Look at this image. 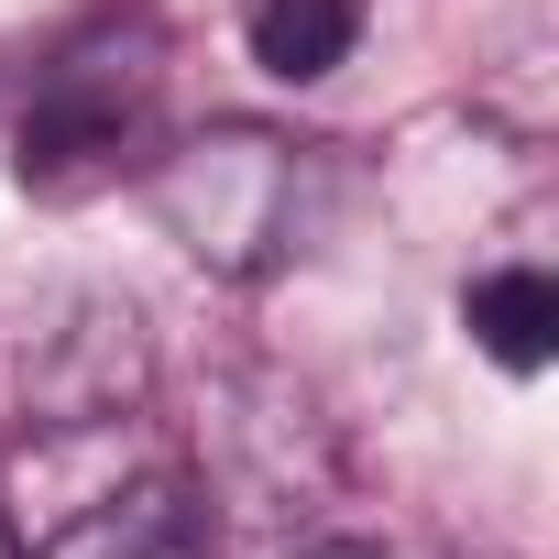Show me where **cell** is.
I'll list each match as a JSON object with an SVG mask.
<instances>
[{
  "mask_svg": "<svg viewBox=\"0 0 559 559\" xmlns=\"http://www.w3.org/2000/svg\"><path fill=\"white\" fill-rule=\"evenodd\" d=\"M154 209L209 274H274L297 252L308 165H297V143H274L252 121H219V132H187L154 165Z\"/></svg>",
  "mask_w": 559,
  "mask_h": 559,
  "instance_id": "obj_1",
  "label": "cell"
},
{
  "mask_svg": "<svg viewBox=\"0 0 559 559\" xmlns=\"http://www.w3.org/2000/svg\"><path fill=\"white\" fill-rule=\"evenodd\" d=\"M241 34L286 88H308L362 45V0H241Z\"/></svg>",
  "mask_w": 559,
  "mask_h": 559,
  "instance_id": "obj_5",
  "label": "cell"
},
{
  "mask_svg": "<svg viewBox=\"0 0 559 559\" xmlns=\"http://www.w3.org/2000/svg\"><path fill=\"white\" fill-rule=\"evenodd\" d=\"M45 559H219V526H209V504H198L187 472H143V483L78 504L45 537Z\"/></svg>",
  "mask_w": 559,
  "mask_h": 559,
  "instance_id": "obj_3",
  "label": "cell"
},
{
  "mask_svg": "<svg viewBox=\"0 0 559 559\" xmlns=\"http://www.w3.org/2000/svg\"><path fill=\"white\" fill-rule=\"evenodd\" d=\"M461 330L483 341V362H504V373H548V352H559V286H548L537 263H493V274H472Z\"/></svg>",
  "mask_w": 559,
  "mask_h": 559,
  "instance_id": "obj_4",
  "label": "cell"
},
{
  "mask_svg": "<svg viewBox=\"0 0 559 559\" xmlns=\"http://www.w3.org/2000/svg\"><path fill=\"white\" fill-rule=\"evenodd\" d=\"M297 559H384L373 537H319V548H297Z\"/></svg>",
  "mask_w": 559,
  "mask_h": 559,
  "instance_id": "obj_6",
  "label": "cell"
},
{
  "mask_svg": "<svg viewBox=\"0 0 559 559\" xmlns=\"http://www.w3.org/2000/svg\"><path fill=\"white\" fill-rule=\"evenodd\" d=\"M143 99H154L143 45H132L121 67H110V56H67V67L45 78V99L23 110V187H34V198H78V187L121 176L132 143H143Z\"/></svg>",
  "mask_w": 559,
  "mask_h": 559,
  "instance_id": "obj_2",
  "label": "cell"
},
{
  "mask_svg": "<svg viewBox=\"0 0 559 559\" xmlns=\"http://www.w3.org/2000/svg\"><path fill=\"white\" fill-rule=\"evenodd\" d=\"M0 559H23V548H12V526H0Z\"/></svg>",
  "mask_w": 559,
  "mask_h": 559,
  "instance_id": "obj_7",
  "label": "cell"
}]
</instances>
